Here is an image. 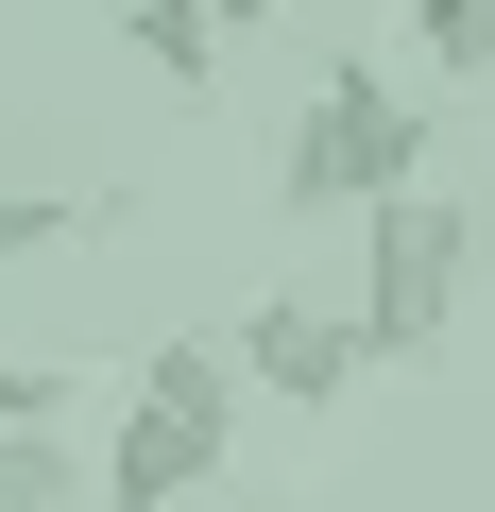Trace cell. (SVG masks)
I'll return each mask as SVG.
<instances>
[{
	"mask_svg": "<svg viewBox=\"0 0 495 512\" xmlns=\"http://www.w3.org/2000/svg\"><path fill=\"white\" fill-rule=\"evenodd\" d=\"M393 188H427V86L376 69V52H325L291 137H274V222H342V205L376 222Z\"/></svg>",
	"mask_w": 495,
	"mask_h": 512,
	"instance_id": "cell-1",
	"label": "cell"
},
{
	"mask_svg": "<svg viewBox=\"0 0 495 512\" xmlns=\"http://www.w3.org/2000/svg\"><path fill=\"white\" fill-rule=\"evenodd\" d=\"M239 461V359L188 325V342H137L120 376V427H103V512H205V478Z\"/></svg>",
	"mask_w": 495,
	"mask_h": 512,
	"instance_id": "cell-2",
	"label": "cell"
},
{
	"mask_svg": "<svg viewBox=\"0 0 495 512\" xmlns=\"http://www.w3.org/2000/svg\"><path fill=\"white\" fill-rule=\"evenodd\" d=\"M461 274H478V205L461 188H393L376 222H359V359H444V325H461Z\"/></svg>",
	"mask_w": 495,
	"mask_h": 512,
	"instance_id": "cell-3",
	"label": "cell"
},
{
	"mask_svg": "<svg viewBox=\"0 0 495 512\" xmlns=\"http://www.w3.org/2000/svg\"><path fill=\"white\" fill-rule=\"evenodd\" d=\"M222 359H239V393H274V410H342V393L376 376V359H359V325H342L325 291H257Z\"/></svg>",
	"mask_w": 495,
	"mask_h": 512,
	"instance_id": "cell-4",
	"label": "cell"
},
{
	"mask_svg": "<svg viewBox=\"0 0 495 512\" xmlns=\"http://www.w3.org/2000/svg\"><path fill=\"white\" fill-rule=\"evenodd\" d=\"M120 52H137L154 86H222L239 35H222V0H120Z\"/></svg>",
	"mask_w": 495,
	"mask_h": 512,
	"instance_id": "cell-5",
	"label": "cell"
},
{
	"mask_svg": "<svg viewBox=\"0 0 495 512\" xmlns=\"http://www.w3.org/2000/svg\"><path fill=\"white\" fill-rule=\"evenodd\" d=\"M410 69H495V0H410Z\"/></svg>",
	"mask_w": 495,
	"mask_h": 512,
	"instance_id": "cell-6",
	"label": "cell"
},
{
	"mask_svg": "<svg viewBox=\"0 0 495 512\" xmlns=\"http://www.w3.org/2000/svg\"><path fill=\"white\" fill-rule=\"evenodd\" d=\"M0 512H69V427H0Z\"/></svg>",
	"mask_w": 495,
	"mask_h": 512,
	"instance_id": "cell-7",
	"label": "cell"
},
{
	"mask_svg": "<svg viewBox=\"0 0 495 512\" xmlns=\"http://www.w3.org/2000/svg\"><path fill=\"white\" fill-rule=\"evenodd\" d=\"M0 427H69V359H0Z\"/></svg>",
	"mask_w": 495,
	"mask_h": 512,
	"instance_id": "cell-8",
	"label": "cell"
},
{
	"mask_svg": "<svg viewBox=\"0 0 495 512\" xmlns=\"http://www.w3.org/2000/svg\"><path fill=\"white\" fill-rule=\"evenodd\" d=\"M69 222H103V205H52V188H0V256H52Z\"/></svg>",
	"mask_w": 495,
	"mask_h": 512,
	"instance_id": "cell-9",
	"label": "cell"
},
{
	"mask_svg": "<svg viewBox=\"0 0 495 512\" xmlns=\"http://www.w3.org/2000/svg\"><path fill=\"white\" fill-rule=\"evenodd\" d=\"M222 512H257V495H222Z\"/></svg>",
	"mask_w": 495,
	"mask_h": 512,
	"instance_id": "cell-10",
	"label": "cell"
}]
</instances>
